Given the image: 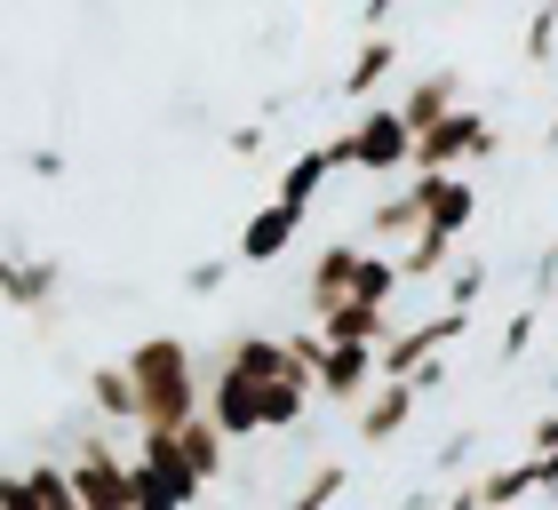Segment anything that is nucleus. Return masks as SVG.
<instances>
[{
	"label": "nucleus",
	"mask_w": 558,
	"mask_h": 510,
	"mask_svg": "<svg viewBox=\"0 0 558 510\" xmlns=\"http://www.w3.org/2000/svg\"><path fill=\"white\" fill-rule=\"evenodd\" d=\"M199 415L223 447L240 439H288V430L312 415V382H264V375H240V367H208L199 382Z\"/></svg>",
	"instance_id": "1"
},
{
	"label": "nucleus",
	"mask_w": 558,
	"mask_h": 510,
	"mask_svg": "<svg viewBox=\"0 0 558 510\" xmlns=\"http://www.w3.org/2000/svg\"><path fill=\"white\" fill-rule=\"evenodd\" d=\"M120 367H129V391H136V430H184L199 415V382H208V367H199V351L184 336H136L129 351H120Z\"/></svg>",
	"instance_id": "2"
},
{
	"label": "nucleus",
	"mask_w": 558,
	"mask_h": 510,
	"mask_svg": "<svg viewBox=\"0 0 558 510\" xmlns=\"http://www.w3.org/2000/svg\"><path fill=\"white\" fill-rule=\"evenodd\" d=\"M327 151H336V168H360V175H375V184H391V175H408L415 136H408V120H399L391 105H360L336 136H327Z\"/></svg>",
	"instance_id": "3"
},
{
	"label": "nucleus",
	"mask_w": 558,
	"mask_h": 510,
	"mask_svg": "<svg viewBox=\"0 0 558 510\" xmlns=\"http://www.w3.org/2000/svg\"><path fill=\"white\" fill-rule=\"evenodd\" d=\"M199 478L175 447V430H136V454H129V510H199Z\"/></svg>",
	"instance_id": "4"
},
{
	"label": "nucleus",
	"mask_w": 558,
	"mask_h": 510,
	"mask_svg": "<svg viewBox=\"0 0 558 510\" xmlns=\"http://www.w3.org/2000/svg\"><path fill=\"white\" fill-rule=\"evenodd\" d=\"M64 478H72V502L81 510H129V454H120V439L105 423H88L64 447Z\"/></svg>",
	"instance_id": "5"
},
{
	"label": "nucleus",
	"mask_w": 558,
	"mask_h": 510,
	"mask_svg": "<svg viewBox=\"0 0 558 510\" xmlns=\"http://www.w3.org/2000/svg\"><path fill=\"white\" fill-rule=\"evenodd\" d=\"M502 151V127L487 120V112H447L439 127H423L415 136V160H408V175H463L471 160H495Z\"/></svg>",
	"instance_id": "6"
},
{
	"label": "nucleus",
	"mask_w": 558,
	"mask_h": 510,
	"mask_svg": "<svg viewBox=\"0 0 558 510\" xmlns=\"http://www.w3.org/2000/svg\"><path fill=\"white\" fill-rule=\"evenodd\" d=\"M463 336H471V312H447V303L415 327H391V343L375 351V382H408L415 367L447 360V343H463Z\"/></svg>",
	"instance_id": "7"
},
{
	"label": "nucleus",
	"mask_w": 558,
	"mask_h": 510,
	"mask_svg": "<svg viewBox=\"0 0 558 510\" xmlns=\"http://www.w3.org/2000/svg\"><path fill=\"white\" fill-rule=\"evenodd\" d=\"M408 184L423 192V232L447 240V247H463V232L478 223V184H471V175H408Z\"/></svg>",
	"instance_id": "8"
},
{
	"label": "nucleus",
	"mask_w": 558,
	"mask_h": 510,
	"mask_svg": "<svg viewBox=\"0 0 558 510\" xmlns=\"http://www.w3.org/2000/svg\"><path fill=\"white\" fill-rule=\"evenodd\" d=\"M295 240H303V216L279 208V199H264V208H247L240 240H232V271H271Z\"/></svg>",
	"instance_id": "9"
},
{
	"label": "nucleus",
	"mask_w": 558,
	"mask_h": 510,
	"mask_svg": "<svg viewBox=\"0 0 558 510\" xmlns=\"http://www.w3.org/2000/svg\"><path fill=\"white\" fill-rule=\"evenodd\" d=\"M64 295V264L57 255H0V303L16 319H48V303Z\"/></svg>",
	"instance_id": "10"
},
{
	"label": "nucleus",
	"mask_w": 558,
	"mask_h": 510,
	"mask_svg": "<svg viewBox=\"0 0 558 510\" xmlns=\"http://www.w3.org/2000/svg\"><path fill=\"white\" fill-rule=\"evenodd\" d=\"M415 406H423L415 382H375V391L351 406V430H360V447H375V454L399 447V439H408V423H415Z\"/></svg>",
	"instance_id": "11"
},
{
	"label": "nucleus",
	"mask_w": 558,
	"mask_h": 510,
	"mask_svg": "<svg viewBox=\"0 0 558 510\" xmlns=\"http://www.w3.org/2000/svg\"><path fill=\"white\" fill-rule=\"evenodd\" d=\"M367 391H375V351H360V343H319L312 399H327V406H360Z\"/></svg>",
	"instance_id": "12"
},
{
	"label": "nucleus",
	"mask_w": 558,
	"mask_h": 510,
	"mask_svg": "<svg viewBox=\"0 0 558 510\" xmlns=\"http://www.w3.org/2000/svg\"><path fill=\"white\" fill-rule=\"evenodd\" d=\"M415 232H423V192H415V184L384 192V199L367 208V223H360L367 255H408V247H415Z\"/></svg>",
	"instance_id": "13"
},
{
	"label": "nucleus",
	"mask_w": 558,
	"mask_h": 510,
	"mask_svg": "<svg viewBox=\"0 0 558 510\" xmlns=\"http://www.w3.org/2000/svg\"><path fill=\"white\" fill-rule=\"evenodd\" d=\"M360 240H327L312 255V279H303V303H312V319L319 312H336V303H351V279H360Z\"/></svg>",
	"instance_id": "14"
},
{
	"label": "nucleus",
	"mask_w": 558,
	"mask_h": 510,
	"mask_svg": "<svg viewBox=\"0 0 558 510\" xmlns=\"http://www.w3.org/2000/svg\"><path fill=\"white\" fill-rule=\"evenodd\" d=\"M399 120H408V136H423V127H439L447 112H463V72L454 64H439V72H423V81L391 105Z\"/></svg>",
	"instance_id": "15"
},
{
	"label": "nucleus",
	"mask_w": 558,
	"mask_h": 510,
	"mask_svg": "<svg viewBox=\"0 0 558 510\" xmlns=\"http://www.w3.org/2000/svg\"><path fill=\"white\" fill-rule=\"evenodd\" d=\"M391 72H399V40H391V33H367L360 48H351V64H343V81H336V88H343V105H367V96H375V88H384V81H391Z\"/></svg>",
	"instance_id": "16"
},
{
	"label": "nucleus",
	"mask_w": 558,
	"mask_h": 510,
	"mask_svg": "<svg viewBox=\"0 0 558 510\" xmlns=\"http://www.w3.org/2000/svg\"><path fill=\"white\" fill-rule=\"evenodd\" d=\"M319 343H360V351H384L391 343V312H375V303H336V312L312 319Z\"/></svg>",
	"instance_id": "17"
},
{
	"label": "nucleus",
	"mask_w": 558,
	"mask_h": 510,
	"mask_svg": "<svg viewBox=\"0 0 558 510\" xmlns=\"http://www.w3.org/2000/svg\"><path fill=\"white\" fill-rule=\"evenodd\" d=\"M327 175H336V151H327V144H312V151H295V160L288 168H279V208H295V216H312V199L327 192Z\"/></svg>",
	"instance_id": "18"
},
{
	"label": "nucleus",
	"mask_w": 558,
	"mask_h": 510,
	"mask_svg": "<svg viewBox=\"0 0 558 510\" xmlns=\"http://www.w3.org/2000/svg\"><path fill=\"white\" fill-rule=\"evenodd\" d=\"M88 406H96V423H129L136 430V391H129V367L105 360V367H88Z\"/></svg>",
	"instance_id": "19"
},
{
	"label": "nucleus",
	"mask_w": 558,
	"mask_h": 510,
	"mask_svg": "<svg viewBox=\"0 0 558 510\" xmlns=\"http://www.w3.org/2000/svg\"><path fill=\"white\" fill-rule=\"evenodd\" d=\"M471 487H478V510H519L526 495H543V478H535V463L519 454V463H495L487 478H471Z\"/></svg>",
	"instance_id": "20"
},
{
	"label": "nucleus",
	"mask_w": 558,
	"mask_h": 510,
	"mask_svg": "<svg viewBox=\"0 0 558 510\" xmlns=\"http://www.w3.org/2000/svg\"><path fill=\"white\" fill-rule=\"evenodd\" d=\"M175 447H184V463H192L199 487H216V478H223V454H232V447H223L216 430H208V415H192L184 430H175Z\"/></svg>",
	"instance_id": "21"
},
{
	"label": "nucleus",
	"mask_w": 558,
	"mask_h": 510,
	"mask_svg": "<svg viewBox=\"0 0 558 510\" xmlns=\"http://www.w3.org/2000/svg\"><path fill=\"white\" fill-rule=\"evenodd\" d=\"M16 478H24V495H33L40 510H81L72 502V478H64V454H33Z\"/></svg>",
	"instance_id": "22"
},
{
	"label": "nucleus",
	"mask_w": 558,
	"mask_h": 510,
	"mask_svg": "<svg viewBox=\"0 0 558 510\" xmlns=\"http://www.w3.org/2000/svg\"><path fill=\"white\" fill-rule=\"evenodd\" d=\"M343 495H351V463H319V471L303 478V487L279 502V510H336Z\"/></svg>",
	"instance_id": "23"
},
{
	"label": "nucleus",
	"mask_w": 558,
	"mask_h": 510,
	"mask_svg": "<svg viewBox=\"0 0 558 510\" xmlns=\"http://www.w3.org/2000/svg\"><path fill=\"white\" fill-rule=\"evenodd\" d=\"M391 295H399V255H360L351 303H375V312H391Z\"/></svg>",
	"instance_id": "24"
},
{
	"label": "nucleus",
	"mask_w": 558,
	"mask_h": 510,
	"mask_svg": "<svg viewBox=\"0 0 558 510\" xmlns=\"http://www.w3.org/2000/svg\"><path fill=\"white\" fill-rule=\"evenodd\" d=\"M487 279H495V271L478 264V255H454V264H447V295H439V303H447V312H471V319H478V295H487Z\"/></svg>",
	"instance_id": "25"
},
{
	"label": "nucleus",
	"mask_w": 558,
	"mask_h": 510,
	"mask_svg": "<svg viewBox=\"0 0 558 510\" xmlns=\"http://www.w3.org/2000/svg\"><path fill=\"white\" fill-rule=\"evenodd\" d=\"M447 264H454V247H447V240H430V232H415V247L399 255V288H423V279H447Z\"/></svg>",
	"instance_id": "26"
},
{
	"label": "nucleus",
	"mask_w": 558,
	"mask_h": 510,
	"mask_svg": "<svg viewBox=\"0 0 558 510\" xmlns=\"http://www.w3.org/2000/svg\"><path fill=\"white\" fill-rule=\"evenodd\" d=\"M535 336H543V312H535V303H519L511 327H502V343H495V367H519L526 351H535Z\"/></svg>",
	"instance_id": "27"
},
{
	"label": "nucleus",
	"mask_w": 558,
	"mask_h": 510,
	"mask_svg": "<svg viewBox=\"0 0 558 510\" xmlns=\"http://www.w3.org/2000/svg\"><path fill=\"white\" fill-rule=\"evenodd\" d=\"M519 48H526V64H535V72L558 57V0H535V16H526V40H519Z\"/></svg>",
	"instance_id": "28"
},
{
	"label": "nucleus",
	"mask_w": 558,
	"mask_h": 510,
	"mask_svg": "<svg viewBox=\"0 0 558 510\" xmlns=\"http://www.w3.org/2000/svg\"><path fill=\"white\" fill-rule=\"evenodd\" d=\"M550 295H558V240L535 255V271H526V303H535V312H543Z\"/></svg>",
	"instance_id": "29"
},
{
	"label": "nucleus",
	"mask_w": 558,
	"mask_h": 510,
	"mask_svg": "<svg viewBox=\"0 0 558 510\" xmlns=\"http://www.w3.org/2000/svg\"><path fill=\"white\" fill-rule=\"evenodd\" d=\"M223 279H232V255H208V264L184 271V295H223Z\"/></svg>",
	"instance_id": "30"
},
{
	"label": "nucleus",
	"mask_w": 558,
	"mask_h": 510,
	"mask_svg": "<svg viewBox=\"0 0 558 510\" xmlns=\"http://www.w3.org/2000/svg\"><path fill=\"white\" fill-rule=\"evenodd\" d=\"M391 9H399V0H360V40L367 33H391Z\"/></svg>",
	"instance_id": "31"
},
{
	"label": "nucleus",
	"mask_w": 558,
	"mask_h": 510,
	"mask_svg": "<svg viewBox=\"0 0 558 510\" xmlns=\"http://www.w3.org/2000/svg\"><path fill=\"white\" fill-rule=\"evenodd\" d=\"M223 151H232V160H256V151H264V127H232V136H223Z\"/></svg>",
	"instance_id": "32"
},
{
	"label": "nucleus",
	"mask_w": 558,
	"mask_h": 510,
	"mask_svg": "<svg viewBox=\"0 0 558 510\" xmlns=\"http://www.w3.org/2000/svg\"><path fill=\"white\" fill-rule=\"evenodd\" d=\"M0 510H40L33 495H24V478H16V471H0Z\"/></svg>",
	"instance_id": "33"
},
{
	"label": "nucleus",
	"mask_w": 558,
	"mask_h": 510,
	"mask_svg": "<svg viewBox=\"0 0 558 510\" xmlns=\"http://www.w3.org/2000/svg\"><path fill=\"white\" fill-rule=\"evenodd\" d=\"M471 447H478L471 430H463V439H447V447H439V471H463V463H471Z\"/></svg>",
	"instance_id": "34"
},
{
	"label": "nucleus",
	"mask_w": 558,
	"mask_h": 510,
	"mask_svg": "<svg viewBox=\"0 0 558 510\" xmlns=\"http://www.w3.org/2000/svg\"><path fill=\"white\" fill-rule=\"evenodd\" d=\"M24 168H33V175H64V151H57V144H40V151H33Z\"/></svg>",
	"instance_id": "35"
},
{
	"label": "nucleus",
	"mask_w": 558,
	"mask_h": 510,
	"mask_svg": "<svg viewBox=\"0 0 558 510\" xmlns=\"http://www.w3.org/2000/svg\"><path fill=\"white\" fill-rule=\"evenodd\" d=\"M535 478H543V495H558V447H550V454H535Z\"/></svg>",
	"instance_id": "36"
},
{
	"label": "nucleus",
	"mask_w": 558,
	"mask_h": 510,
	"mask_svg": "<svg viewBox=\"0 0 558 510\" xmlns=\"http://www.w3.org/2000/svg\"><path fill=\"white\" fill-rule=\"evenodd\" d=\"M543 160L558 168V112H550V127H543Z\"/></svg>",
	"instance_id": "37"
},
{
	"label": "nucleus",
	"mask_w": 558,
	"mask_h": 510,
	"mask_svg": "<svg viewBox=\"0 0 558 510\" xmlns=\"http://www.w3.org/2000/svg\"><path fill=\"white\" fill-rule=\"evenodd\" d=\"M447 510H478V487H454V495H447Z\"/></svg>",
	"instance_id": "38"
}]
</instances>
